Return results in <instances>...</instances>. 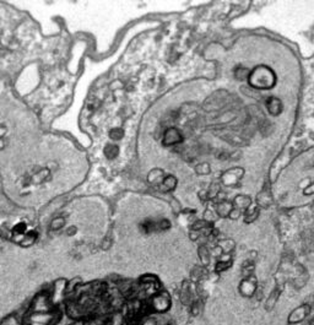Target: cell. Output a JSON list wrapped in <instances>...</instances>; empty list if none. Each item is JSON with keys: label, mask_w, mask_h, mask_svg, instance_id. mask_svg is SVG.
Instances as JSON below:
<instances>
[{"label": "cell", "mask_w": 314, "mask_h": 325, "mask_svg": "<svg viewBox=\"0 0 314 325\" xmlns=\"http://www.w3.org/2000/svg\"><path fill=\"white\" fill-rule=\"evenodd\" d=\"M248 82L254 89L269 90L276 84V75L269 66L259 65L249 73Z\"/></svg>", "instance_id": "1"}, {"label": "cell", "mask_w": 314, "mask_h": 325, "mask_svg": "<svg viewBox=\"0 0 314 325\" xmlns=\"http://www.w3.org/2000/svg\"><path fill=\"white\" fill-rule=\"evenodd\" d=\"M54 311L55 307L51 301L50 292H41L31 302L28 313H52Z\"/></svg>", "instance_id": "2"}, {"label": "cell", "mask_w": 314, "mask_h": 325, "mask_svg": "<svg viewBox=\"0 0 314 325\" xmlns=\"http://www.w3.org/2000/svg\"><path fill=\"white\" fill-rule=\"evenodd\" d=\"M149 303H150L151 308H153V311L155 312V313L163 314L169 311L172 301L167 292H158L156 293L154 297L150 298V302H149Z\"/></svg>", "instance_id": "3"}, {"label": "cell", "mask_w": 314, "mask_h": 325, "mask_svg": "<svg viewBox=\"0 0 314 325\" xmlns=\"http://www.w3.org/2000/svg\"><path fill=\"white\" fill-rule=\"evenodd\" d=\"M68 290H69V286L65 280H58L55 283H54L52 291L50 292V296H51V301H52L53 306L55 307V308L64 301V298H65V295H66V291Z\"/></svg>", "instance_id": "4"}, {"label": "cell", "mask_w": 314, "mask_h": 325, "mask_svg": "<svg viewBox=\"0 0 314 325\" xmlns=\"http://www.w3.org/2000/svg\"><path fill=\"white\" fill-rule=\"evenodd\" d=\"M311 311H312V303H302L301 306H298L297 308L293 309L292 312L290 313L287 318V323L288 324H298L302 323L306 318L311 314Z\"/></svg>", "instance_id": "5"}, {"label": "cell", "mask_w": 314, "mask_h": 325, "mask_svg": "<svg viewBox=\"0 0 314 325\" xmlns=\"http://www.w3.org/2000/svg\"><path fill=\"white\" fill-rule=\"evenodd\" d=\"M257 291V278L256 276H247L239 285V292L244 297H252Z\"/></svg>", "instance_id": "6"}, {"label": "cell", "mask_w": 314, "mask_h": 325, "mask_svg": "<svg viewBox=\"0 0 314 325\" xmlns=\"http://www.w3.org/2000/svg\"><path fill=\"white\" fill-rule=\"evenodd\" d=\"M182 140H183V136H182L181 131L176 128H169L163 135V145L166 146L176 145V144L181 143Z\"/></svg>", "instance_id": "7"}, {"label": "cell", "mask_w": 314, "mask_h": 325, "mask_svg": "<svg viewBox=\"0 0 314 325\" xmlns=\"http://www.w3.org/2000/svg\"><path fill=\"white\" fill-rule=\"evenodd\" d=\"M36 239H37V232L27 231L26 233L22 234V236L19 237V238L14 239V241L22 247H30L35 243Z\"/></svg>", "instance_id": "8"}, {"label": "cell", "mask_w": 314, "mask_h": 325, "mask_svg": "<svg viewBox=\"0 0 314 325\" xmlns=\"http://www.w3.org/2000/svg\"><path fill=\"white\" fill-rule=\"evenodd\" d=\"M216 211L220 216H230L233 211L232 204L227 203V201H221L216 205Z\"/></svg>", "instance_id": "9"}, {"label": "cell", "mask_w": 314, "mask_h": 325, "mask_svg": "<svg viewBox=\"0 0 314 325\" xmlns=\"http://www.w3.org/2000/svg\"><path fill=\"white\" fill-rule=\"evenodd\" d=\"M162 185H163V190H167V192L168 190H173L177 185V179L173 175H167V177H164Z\"/></svg>", "instance_id": "10"}, {"label": "cell", "mask_w": 314, "mask_h": 325, "mask_svg": "<svg viewBox=\"0 0 314 325\" xmlns=\"http://www.w3.org/2000/svg\"><path fill=\"white\" fill-rule=\"evenodd\" d=\"M149 180H150L151 183H154V184H162L164 178L162 177L161 171H157V169H155V171L151 172L150 175H149Z\"/></svg>", "instance_id": "11"}, {"label": "cell", "mask_w": 314, "mask_h": 325, "mask_svg": "<svg viewBox=\"0 0 314 325\" xmlns=\"http://www.w3.org/2000/svg\"><path fill=\"white\" fill-rule=\"evenodd\" d=\"M119 154V149L115 145H107L105 148V155L108 159H114L117 157V155Z\"/></svg>", "instance_id": "12"}, {"label": "cell", "mask_w": 314, "mask_h": 325, "mask_svg": "<svg viewBox=\"0 0 314 325\" xmlns=\"http://www.w3.org/2000/svg\"><path fill=\"white\" fill-rule=\"evenodd\" d=\"M257 216H258V209H256V208L248 209L246 213V216H244V222H247V223L253 222V221L257 218Z\"/></svg>", "instance_id": "13"}, {"label": "cell", "mask_w": 314, "mask_h": 325, "mask_svg": "<svg viewBox=\"0 0 314 325\" xmlns=\"http://www.w3.org/2000/svg\"><path fill=\"white\" fill-rule=\"evenodd\" d=\"M199 257H200V260H202V263L204 265H208L210 262V254H209V250H208L207 247H200L199 248Z\"/></svg>", "instance_id": "14"}, {"label": "cell", "mask_w": 314, "mask_h": 325, "mask_svg": "<svg viewBox=\"0 0 314 325\" xmlns=\"http://www.w3.org/2000/svg\"><path fill=\"white\" fill-rule=\"evenodd\" d=\"M231 265H232L231 260H221V262H218L217 264H216V267H215L216 272L226 271L227 269H230Z\"/></svg>", "instance_id": "15"}, {"label": "cell", "mask_w": 314, "mask_h": 325, "mask_svg": "<svg viewBox=\"0 0 314 325\" xmlns=\"http://www.w3.org/2000/svg\"><path fill=\"white\" fill-rule=\"evenodd\" d=\"M279 296H280V291L279 290L274 291V292L271 293V296H270L269 300H267V302H266V309H267V311H271V309L274 308V306H275V303H276Z\"/></svg>", "instance_id": "16"}, {"label": "cell", "mask_w": 314, "mask_h": 325, "mask_svg": "<svg viewBox=\"0 0 314 325\" xmlns=\"http://www.w3.org/2000/svg\"><path fill=\"white\" fill-rule=\"evenodd\" d=\"M123 135H124V133H123L122 129L115 128L109 131V136L113 139V140H119V139L123 138Z\"/></svg>", "instance_id": "17"}, {"label": "cell", "mask_w": 314, "mask_h": 325, "mask_svg": "<svg viewBox=\"0 0 314 325\" xmlns=\"http://www.w3.org/2000/svg\"><path fill=\"white\" fill-rule=\"evenodd\" d=\"M209 225H210V223L208 222L207 220H205V221H198V222H195V225L193 226V228H194L195 231H200V229L208 228Z\"/></svg>", "instance_id": "18"}, {"label": "cell", "mask_w": 314, "mask_h": 325, "mask_svg": "<svg viewBox=\"0 0 314 325\" xmlns=\"http://www.w3.org/2000/svg\"><path fill=\"white\" fill-rule=\"evenodd\" d=\"M63 226H64L63 218H56V220H54L52 222V226H51V228H52V229H59V228H61Z\"/></svg>", "instance_id": "19"}, {"label": "cell", "mask_w": 314, "mask_h": 325, "mask_svg": "<svg viewBox=\"0 0 314 325\" xmlns=\"http://www.w3.org/2000/svg\"><path fill=\"white\" fill-rule=\"evenodd\" d=\"M169 227H171V223H169L168 220L159 221V231H166Z\"/></svg>", "instance_id": "20"}, {"label": "cell", "mask_w": 314, "mask_h": 325, "mask_svg": "<svg viewBox=\"0 0 314 325\" xmlns=\"http://www.w3.org/2000/svg\"><path fill=\"white\" fill-rule=\"evenodd\" d=\"M200 167H202V169L197 168V171L199 172L200 174H207V173H209L210 168H209V166H208L207 163H202V164H200Z\"/></svg>", "instance_id": "21"}]
</instances>
